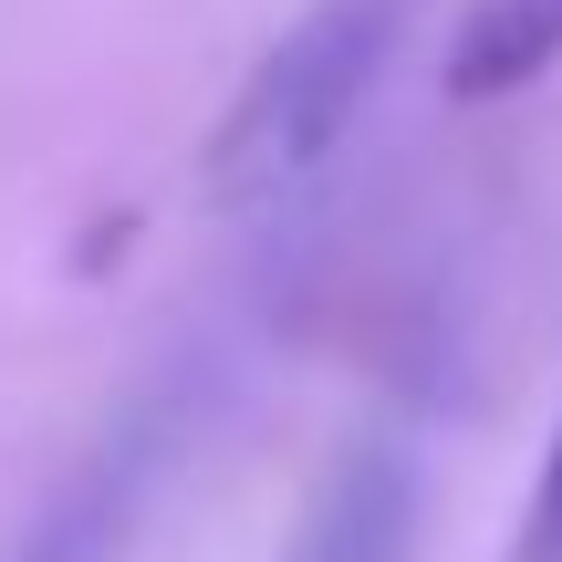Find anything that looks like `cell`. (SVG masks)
<instances>
[{
    "label": "cell",
    "mask_w": 562,
    "mask_h": 562,
    "mask_svg": "<svg viewBox=\"0 0 562 562\" xmlns=\"http://www.w3.org/2000/svg\"><path fill=\"white\" fill-rule=\"evenodd\" d=\"M501 562H562V417H552L542 480H531V501H521V521H510V552Z\"/></svg>",
    "instance_id": "4"
},
{
    "label": "cell",
    "mask_w": 562,
    "mask_h": 562,
    "mask_svg": "<svg viewBox=\"0 0 562 562\" xmlns=\"http://www.w3.org/2000/svg\"><path fill=\"white\" fill-rule=\"evenodd\" d=\"M562 63V0H480L448 42V94L459 104H501L521 83H542Z\"/></svg>",
    "instance_id": "2"
},
{
    "label": "cell",
    "mask_w": 562,
    "mask_h": 562,
    "mask_svg": "<svg viewBox=\"0 0 562 562\" xmlns=\"http://www.w3.org/2000/svg\"><path fill=\"white\" fill-rule=\"evenodd\" d=\"M406 32H417V0H313L229 94L220 136H209V188L220 199H271V188L313 178L375 104Z\"/></svg>",
    "instance_id": "1"
},
{
    "label": "cell",
    "mask_w": 562,
    "mask_h": 562,
    "mask_svg": "<svg viewBox=\"0 0 562 562\" xmlns=\"http://www.w3.org/2000/svg\"><path fill=\"white\" fill-rule=\"evenodd\" d=\"M396 531H406V469L396 459H355L344 490L323 501L302 562H396Z\"/></svg>",
    "instance_id": "3"
}]
</instances>
